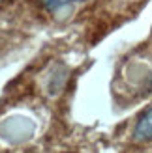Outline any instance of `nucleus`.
<instances>
[{"mask_svg": "<svg viewBox=\"0 0 152 153\" xmlns=\"http://www.w3.org/2000/svg\"><path fill=\"white\" fill-rule=\"evenodd\" d=\"M133 140L137 142L152 140V106L137 120L135 129H133Z\"/></svg>", "mask_w": 152, "mask_h": 153, "instance_id": "nucleus-1", "label": "nucleus"}, {"mask_svg": "<svg viewBox=\"0 0 152 153\" xmlns=\"http://www.w3.org/2000/svg\"><path fill=\"white\" fill-rule=\"evenodd\" d=\"M75 2H81V0H40V4H41L47 11H51V13H56V11L64 10V7L71 6V4H75Z\"/></svg>", "mask_w": 152, "mask_h": 153, "instance_id": "nucleus-2", "label": "nucleus"}, {"mask_svg": "<svg viewBox=\"0 0 152 153\" xmlns=\"http://www.w3.org/2000/svg\"><path fill=\"white\" fill-rule=\"evenodd\" d=\"M2 2H6V0H0V4H2Z\"/></svg>", "mask_w": 152, "mask_h": 153, "instance_id": "nucleus-3", "label": "nucleus"}]
</instances>
